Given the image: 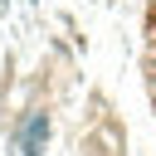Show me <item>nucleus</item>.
<instances>
[{"label": "nucleus", "instance_id": "obj_1", "mask_svg": "<svg viewBox=\"0 0 156 156\" xmlns=\"http://www.w3.org/2000/svg\"><path fill=\"white\" fill-rule=\"evenodd\" d=\"M44 141H49V112H29V117L20 122V132H15V146H20L24 156H39Z\"/></svg>", "mask_w": 156, "mask_h": 156}]
</instances>
